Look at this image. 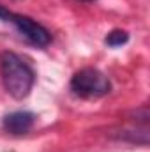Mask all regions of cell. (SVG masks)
I'll return each mask as SVG.
<instances>
[{"label":"cell","mask_w":150,"mask_h":152,"mask_svg":"<svg viewBox=\"0 0 150 152\" xmlns=\"http://www.w3.org/2000/svg\"><path fill=\"white\" fill-rule=\"evenodd\" d=\"M0 78L5 92L18 101L25 99L36 83V73L32 67L12 51H4L0 55Z\"/></svg>","instance_id":"cell-1"},{"label":"cell","mask_w":150,"mask_h":152,"mask_svg":"<svg viewBox=\"0 0 150 152\" xmlns=\"http://www.w3.org/2000/svg\"><path fill=\"white\" fill-rule=\"evenodd\" d=\"M71 90L74 96L83 99H99L110 94L111 81L95 67H83L71 78Z\"/></svg>","instance_id":"cell-2"},{"label":"cell","mask_w":150,"mask_h":152,"mask_svg":"<svg viewBox=\"0 0 150 152\" xmlns=\"http://www.w3.org/2000/svg\"><path fill=\"white\" fill-rule=\"evenodd\" d=\"M0 20L5 21V23H11L28 42L36 44L39 48H44V46H48L51 42V34L41 23L34 21L32 18H28L25 14L12 12V11L0 5Z\"/></svg>","instance_id":"cell-3"},{"label":"cell","mask_w":150,"mask_h":152,"mask_svg":"<svg viewBox=\"0 0 150 152\" xmlns=\"http://www.w3.org/2000/svg\"><path fill=\"white\" fill-rule=\"evenodd\" d=\"M36 124V115L32 112H25V110H20V112H12V113H7L2 120V127L11 133V134H25L28 133Z\"/></svg>","instance_id":"cell-4"},{"label":"cell","mask_w":150,"mask_h":152,"mask_svg":"<svg viewBox=\"0 0 150 152\" xmlns=\"http://www.w3.org/2000/svg\"><path fill=\"white\" fill-rule=\"evenodd\" d=\"M129 41V34L125 32V30H122V28H115L111 30L106 39H104V42L110 46V48H118V46H122V44H125Z\"/></svg>","instance_id":"cell-5"},{"label":"cell","mask_w":150,"mask_h":152,"mask_svg":"<svg viewBox=\"0 0 150 152\" xmlns=\"http://www.w3.org/2000/svg\"><path fill=\"white\" fill-rule=\"evenodd\" d=\"M81 2H92V0H81Z\"/></svg>","instance_id":"cell-6"}]
</instances>
